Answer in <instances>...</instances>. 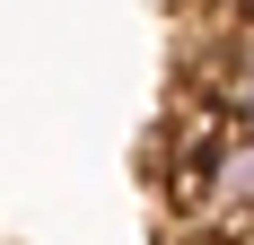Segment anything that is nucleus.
Listing matches in <instances>:
<instances>
[{"label": "nucleus", "mask_w": 254, "mask_h": 245, "mask_svg": "<svg viewBox=\"0 0 254 245\" xmlns=\"http://www.w3.org/2000/svg\"><path fill=\"white\" fill-rule=\"evenodd\" d=\"M210 105H219L228 131H254V70H219L210 79Z\"/></svg>", "instance_id": "f03ea898"}, {"label": "nucleus", "mask_w": 254, "mask_h": 245, "mask_svg": "<svg viewBox=\"0 0 254 245\" xmlns=\"http://www.w3.org/2000/svg\"><path fill=\"white\" fill-rule=\"evenodd\" d=\"M193 210L219 228H254V131H219L193 158Z\"/></svg>", "instance_id": "f257e3e1"}, {"label": "nucleus", "mask_w": 254, "mask_h": 245, "mask_svg": "<svg viewBox=\"0 0 254 245\" xmlns=\"http://www.w3.org/2000/svg\"><path fill=\"white\" fill-rule=\"evenodd\" d=\"M228 9H237V26H254V0H228Z\"/></svg>", "instance_id": "7ed1b4c3"}]
</instances>
